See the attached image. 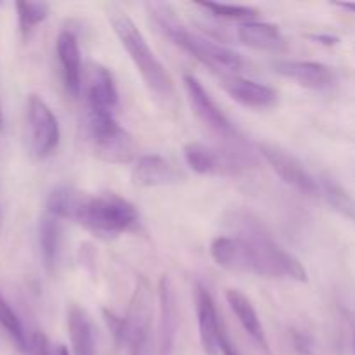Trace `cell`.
Here are the masks:
<instances>
[{
	"label": "cell",
	"instance_id": "6da1fadb",
	"mask_svg": "<svg viewBox=\"0 0 355 355\" xmlns=\"http://www.w3.org/2000/svg\"><path fill=\"white\" fill-rule=\"evenodd\" d=\"M107 17H110L114 35L123 45L127 54L130 55L132 62L141 73L149 92L162 103H172L173 97H175V85H173L172 76L166 71L163 62L156 58V54L149 47L148 40L137 28V24L134 23V19L123 10H111Z\"/></svg>",
	"mask_w": 355,
	"mask_h": 355
},
{
	"label": "cell",
	"instance_id": "7a4b0ae2",
	"mask_svg": "<svg viewBox=\"0 0 355 355\" xmlns=\"http://www.w3.org/2000/svg\"><path fill=\"white\" fill-rule=\"evenodd\" d=\"M73 222L104 238H114L137 225L139 211L130 201L114 193L83 194Z\"/></svg>",
	"mask_w": 355,
	"mask_h": 355
},
{
	"label": "cell",
	"instance_id": "3957f363",
	"mask_svg": "<svg viewBox=\"0 0 355 355\" xmlns=\"http://www.w3.org/2000/svg\"><path fill=\"white\" fill-rule=\"evenodd\" d=\"M158 23L159 26H162L163 33H165L177 47H180L184 52L193 55L194 59L203 62L205 66H208V68L214 69V71H220L222 76L236 75V73L243 71V69L246 68L245 59H243L238 52L232 51V49L208 40L203 35L187 30L184 24L177 23V21L163 16V14L158 16Z\"/></svg>",
	"mask_w": 355,
	"mask_h": 355
},
{
	"label": "cell",
	"instance_id": "277c9868",
	"mask_svg": "<svg viewBox=\"0 0 355 355\" xmlns=\"http://www.w3.org/2000/svg\"><path fill=\"white\" fill-rule=\"evenodd\" d=\"M89 139L94 155L106 163L127 165L137 156L134 137L114 120L113 113H92L89 111Z\"/></svg>",
	"mask_w": 355,
	"mask_h": 355
},
{
	"label": "cell",
	"instance_id": "5b68a950",
	"mask_svg": "<svg viewBox=\"0 0 355 355\" xmlns=\"http://www.w3.org/2000/svg\"><path fill=\"white\" fill-rule=\"evenodd\" d=\"M28 142L35 158L45 159L58 149L61 141L59 121L51 107L37 94L28 97Z\"/></svg>",
	"mask_w": 355,
	"mask_h": 355
},
{
	"label": "cell",
	"instance_id": "8992f818",
	"mask_svg": "<svg viewBox=\"0 0 355 355\" xmlns=\"http://www.w3.org/2000/svg\"><path fill=\"white\" fill-rule=\"evenodd\" d=\"M151 329V288L144 277H139L132 295L130 307L125 315V347L130 355H141Z\"/></svg>",
	"mask_w": 355,
	"mask_h": 355
},
{
	"label": "cell",
	"instance_id": "52a82bcc",
	"mask_svg": "<svg viewBox=\"0 0 355 355\" xmlns=\"http://www.w3.org/2000/svg\"><path fill=\"white\" fill-rule=\"evenodd\" d=\"M184 159L198 175H236L246 168L245 159L234 153L217 151L201 142L184 146Z\"/></svg>",
	"mask_w": 355,
	"mask_h": 355
},
{
	"label": "cell",
	"instance_id": "ba28073f",
	"mask_svg": "<svg viewBox=\"0 0 355 355\" xmlns=\"http://www.w3.org/2000/svg\"><path fill=\"white\" fill-rule=\"evenodd\" d=\"M260 153L266 158V162L269 163L270 168L279 175V179L283 182H286L288 186L295 187L297 191L304 194H314L319 193L318 180L307 172L304 165L300 163V159L295 158L293 155H290L284 149L277 148V146L270 144H262L260 146Z\"/></svg>",
	"mask_w": 355,
	"mask_h": 355
},
{
	"label": "cell",
	"instance_id": "9c48e42d",
	"mask_svg": "<svg viewBox=\"0 0 355 355\" xmlns=\"http://www.w3.org/2000/svg\"><path fill=\"white\" fill-rule=\"evenodd\" d=\"M194 302H196L198 329H200L201 349L207 355H218L222 352V340L225 336V329L218 318L214 297L210 291L198 283L194 290Z\"/></svg>",
	"mask_w": 355,
	"mask_h": 355
},
{
	"label": "cell",
	"instance_id": "30bf717a",
	"mask_svg": "<svg viewBox=\"0 0 355 355\" xmlns=\"http://www.w3.org/2000/svg\"><path fill=\"white\" fill-rule=\"evenodd\" d=\"M184 87H186L187 97H189V103L191 106H193L194 113L198 114V118H200L205 125L214 128L218 134H236L231 121H229L227 116L222 113L220 107L211 101L210 94L205 90V87L201 85L200 80H198L196 76L184 75Z\"/></svg>",
	"mask_w": 355,
	"mask_h": 355
},
{
	"label": "cell",
	"instance_id": "8fae6325",
	"mask_svg": "<svg viewBox=\"0 0 355 355\" xmlns=\"http://www.w3.org/2000/svg\"><path fill=\"white\" fill-rule=\"evenodd\" d=\"M274 69L284 78L297 82L298 85L312 90L331 89L336 82V75L329 66L315 61H277Z\"/></svg>",
	"mask_w": 355,
	"mask_h": 355
},
{
	"label": "cell",
	"instance_id": "7c38bea8",
	"mask_svg": "<svg viewBox=\"0 0 355 355\" xmlns=\"http://www.w3.org/2000/svg\"><path fill=\"white\" fill-rule=\"evenodd\" d=\"M85 96L89 111L92 113H113L118 106V90L113 75L103 64H90L87 73Z\"/></svg>",
	"mask_w": 355,
	"mask_h": 355
},
{
	"label": "cell",
	"instance_id": "4fadbf2b",
	"mask_svg": "<svg viewBox=\"0 0 355 355\" xmlns=\"http://www.w3.org/2000/svg\"><path fill=\"white\" fill-rule=\"evenodd\" d=\"M222 87L236 103L252 110H267L277 101V92L272 87L238 75L222 76Z\"/></svg>",
	"mask_w": 355,
	"mask_h": 355
},
{
	"label": "cell",
	"instance_id": "5bb4252c",
	"mask_svg": "<svg viewBox=\"0 0 355 355\" xmlns=\"http://www.w3.org/2000/svg\"><path fill=\"white\" fill-rule=\"evenodd\" d=\"M55 52L61 64V75L66 90L73 97H78L82 90V61H80L78 40L71 31L64 30L58 35Z\"/></svg>",
	"mask_w": 355,
	"mask_h": 355
},
{
	"label": "cell",
	"instance_id": "9a60e30c",
	"mask_svg": "<svg viewBox=\"0 0 355 355\" xmlns=\"http://www.w3.org/2000/svg\"><path fill=\"white\" fill-rule=\"evenodd\" d=\"M159 298V354L170 355L177 336V302L168 276H162L158 288Z\"/></svg>",
	"mask_w": 355,
	"mask_h": 355
},
{
	"label": "cell",
	"instance_id": "2e32d148",
	"mask_svg": "<svg viewBox=\"0 0 355 355\" xmlns=\"http://www.w3.org/2000/svg\"><path fill=\"white\" fill-rule=\"evenodd\" d=\"M179 173L172 163L158 155L141 156L132 170V180L135 186L158 187L177 182Z\"/></svg>",
	"mask_w": 355,
	"mask_h": 355
},
{
	"label": "cell",
	"instance_id": "e0dca14e",
	"mask_svg": "<svg viewBox=\"0 0 355 355\" xmlns=\"http://www.w3.org/2000/svg\"><path fill=\"white\" fill-rule=\"evenodd\" d=\"M225 300H227L229 307H231V311L234 312V315L238 318L239 324H241L243 329L248 333L250 338H252L263 352L270 355L266 331H263L262 322H260L259 314H257L255 307L252 305L250 298L246 297L245 293H241L239 290H227L225 291Z\"/></svg>",
	"mask_w": 355,
	"mask_h": 355
},
{
	"label": "cell",
	"instance_id": "ac0fdd59",
	"mask_svg": "<svg viewBox=\"0 0 355 355\" xmlns=\"http://www.w3.org/2000/svg\"><path fill=\"white\" fill-rule=\"evenodd\" d=\"M238 38L246 47L257 49V51H283L286 40L279 28L272 23L263 21H246L238 26Z\"/></svg>",
	"mask_w": 355,
	"mask_h": 355
},
{
	"label": "cell",
	"instance_id": "d6986e66",
	"mask_svg": "<svg viewBox=\"0 0 355 355\" xmlns=\"http://www.w3.org/2000/svg\"><path fill=\"white\" fill-rule=\"evenodd\" d=\"M68 331L71 340L73 355H96L94 326L87 311L78 305H71L68 311Z\"/></svg>",
	"mask_w": 355,
	"mask_h": 355
},
{
	"label": "cell",
	"instance_id": "ffe728a7",
	"mask_svg": "<svg viewBox=\"0 0 355 355\" xmlns=\"http://www.w3.org/2000/svg\"><path fill=\"white\" fill-rule=\"evenodd\" d=\"M38 243H40L42 260L45 263V269L54 270L59 257V246H61V224L59 218L45 214L40 218L38 225Z\"/></svg>",
	"mask_w": 355,
	"mask_h": 355
},
{
	"label": "cell",
	"instance_id": "44dd1931",
	"mask_svg": "<svg viewBox=\"0 0 355 355\" xmlns=\"http://www.w3.org/2000/svg\"><path fill=\"white\" fill-rule=\"evenodd\" d=\"M82 191H76L73 187L61 186L55 187L47 198V214L55 218H66V220H73L75 218L78 205L83 198Z\"/></svg>",
	"mask_w": 355,
	"mask_h": 355
},
{
	"label": "cell",
	"instance_id": "7402d4cb",
	"mask_svg": "<svg viewBox=\"0 0 355 355\" xmlns=\"http://www.w3.org/2000/svg\"><path fill=\"white\" fill-rule=\"evenodd\" d=\"M321 191L322 194H324L326 201L329 203V207H331L336 214L349 218L350 222L355 224V198L345 189V187H342L336 180L329 179V177H322Z\"/></svg>",
	"mask_w": 355,
	"mask_h": 355
},
{
	"label": "cell",
	"instance_id": "603a6c76",
	"mask_svg": "<svg viewBox=\"0 0 355 355\" xmlns=\"http://www.w3.org/2000/svg\"><path fill=\"white\" fill-rule=\"evenodd\" d=\"M14 6H16L19 31L24 37H26L35 26L44 23L49 16V10H51L49 3L44 2H24V0H19V2H16Z\"/></svg>",
	"mask_w": 355,
	"mask_h": 355
},
{
	"label": "cell",
	"instance_id": "cb8c5ba5",
	"mask_svg": "<svg viewBox=\"0 0 355 355\" xmlns=\"http://www.w3.org/2000/svg\"><path fill=\"white\" fill-rule=\"evenodd\" d=\"M0 328L10 336V340L16 343L17 349L24 352L28 340L26 331H24L23 324H21L19 318H17V314L14 312V309L7 304V300L2 295H0Z\"/></svg>",
	"mask_w": 355,
	"mask_h": 355
},
{
	"label": "cell",
	"instance_id": "d4e9b609",
	"mask_svg": "<svg viewBox=\"0 0 355 355\" xmlns=\"http://www.w3.org/2000/svg\"><path fill=\"white\" fill-rule=\"evenodd\" d=\"M198 6L203 7L214 16L222 17V19H232V21H252L253 17L259 16V10L255 7L248 6H234V3H220V2H198Z\"/></svg>",
	"mask_w": 355,
	"mask_h": 355
},
{
	"label": "cell",
	"instance_id": "484cf974",
	"mask_svg": "<svg viewBox=\"0 0 355 355\" xmlns=\"http://www.w3.org/2000/svg\"><path fill=\"white\" fill-rule=\"evenodd\" d=\"M26 355H54V350L51 349L49 338L45 336L44 331L35 329L26 340V349H24Z\"/></svg>",
	"mask_w": 355,
	"mask_h": 355
},
{
	"label": "cell",
	"instance_id": "4316f807",
	"mask_svg": "<svg viewBox=\"0 0 355 355\" xmlns=\"http://www.w3.org/2000/svg\"><path fill=\"white\" fill-rule=\"evenodd\" d=\"M103 314L114 342L120 343V345H125V318H118L116 314H113L110 311H103Z\"/></svg>",
	"mask_w": 355,
	"mask_h": 355
},
{
	"label": "cell",
	"instance_id": "83f0119b",
	"mask_svg": "<svg viewBox=\"0 0 355 355\" xmlns=\"http://www.w3.org/2000/svg\"><path fill=\"white\" fill-rule=\"evenodd\" d=\"M293 343H295V349L302 354H311L312 352V338L307 335V333H300V331H295L293 333Z\"/></svg>",
	"mask_w": 355,
	"mask_h": 355
},
{
	"label": "cell",
	"instance_id": "f1b7e54d",
	"mask_svg": "<svg viewBox=\"0 0 355 355\" xmlns=\"http://www.w3.org/2000/svg\"><path fill=\"white\" fill-rule=\"evenodd\" d=\"M312 40H315L318 44H322V45H328V47H331V45H336L340 42L338 37H335V35H329V33H318V35H311Z\"/></svg>",
	"mask_w": 355,
	"mask_h": 355
},
{
	"label": "cell",
	"instance_id": "f546056e",
	"mask_svg": "<svg viewBox=\"0 0 355 355\" xmlns=\"http://www.w3.org/2000/svg\"><path fill=\"white\" fill-rule=\"evenodd\" d=\"M54 355H71V354H69L68 347L66 345H58L54 349Z\"/></svg>",
	"mask_w": 355,
	"mask_h": 355
},
{
	"label": "cell",
	"instance_id": "4dcf8cb0",
	"mask_svg": "<svg viewBox=\"0 0 355 355\" xmlns=\"http://www.w3.org/2000/svg\"><path fill=\"white\" fill-rule=\"evenodd\" d=\"M336 6L342 7V9L352 10V12H355V3H352V2H338V3H336Z\"/></svg>",
	"mask_w": 355,
	"mask_h": 355
},
{
	"label": "cell",
	"instance_id": "1f68e13d",
	"mask_svg": "<svg viewBox=\"0 0 355 355\" xmlns=\"http://www.w3.org/2000/svg\"><path fill=\"white\" fill-rule=\"evenodd\" d=\"M0 128H2V107H0Z\"/></svg>",
	"mask_w": 355,
	"mask_h": 355
},
{
	"label": "cell",
	"instance_id": "d6a6232c",
	"mask_svg": "<svg viewBox=\"0 0 355 355\" xmlns=\"http://www.w3.org/2000/svg\"><path fill=\"white\" fill-rule=\"evenodd\" d=\"M354 347H355V335H354Z\"/></svg>",
	"mask_w": 355,
	"mask_h": 355
}]
</instances>
